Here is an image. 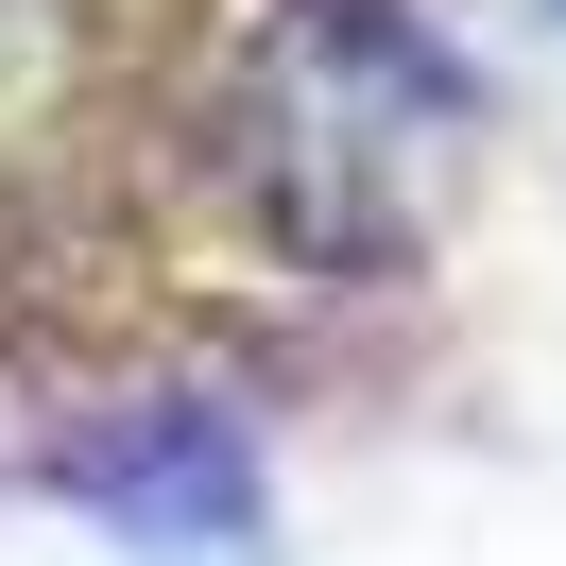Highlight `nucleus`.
I'll list each match as a JSON object with an SVG mask.
<instances>
[{"label": "nucleus", "instance_id": "nucleus-1", "mask_svg": "<svg viewBox=\"0 0 566 566\" xmlns=\"http://www.w3.org/2000/svg\"><path fill=\"white\" fill-rule=\"evenodd\" d=\"M70 497L138 566H275V481H258V447L223 412H120L70 463Z\"/></svg>", "mask_w": 566, "mask_h": 566}]
</instances>
